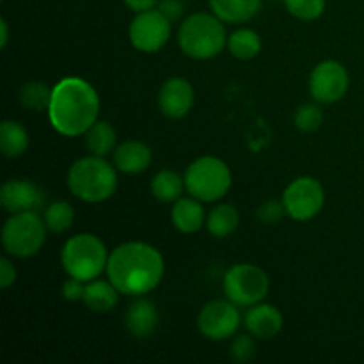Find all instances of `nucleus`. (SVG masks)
<instances>
[{
  "mask_svg": "<svg viewBox=\"0 0 364 364\" xmlns=\"http://www.w3.org/2000/svg\"><path fill=\"white\" fill-rule=\"evenodd\" d=\"M20 102L25 109L34 110V112L48 110L50 102H52V89L41 82H28L21 87Z\"/></svg>",
  "mask_w": 364,
  "mask_h": 364,
  "instance_id": "obj_27",
  "label": "nucleus"
},
{
  "mask_svg": "<svg viewBox=\"0 0 364 364\" xmlns=\"http://www.w3.org/2000/svg\"><path fill=\"white\" fill-rule=\"evenodd\" d=\"M117 134L114 130V127L107 121H96L87 132H85V142H87V148L92 155L105 156L116 146Z\"/></svg>",
  "mask_w": 364,
  "mask_h": 364,
  "instance_id": "obj_25",
  "label": "nucleus"
},
{
  "mask_svg": "<svg viewBox=\"0 0 364 364\" xmlns=\"http://www.w3.org/2000/svg\"><path fill=\"white\" fill-rule=\"evenodd\" d=\"M284 215H287V208H284L283 199L281 201L270 199L263 203L258 210V217L263 224H277Z\"/></svg>",
  "mask_w": 364,
  "mask_h": 364,
  "instance_id": "obj_31",
  "label": "nucleus"
},
{
  "mask_svg": "<svg viewBox=\"0 0 364 364\" xmlns=\"http://www.w3.org/2000/svg\"><path fill=\"white\" fill-rule=\"evenodd\" d=\"M43 219H45L48 231H52V233H64V231H68L73 226L75 210L68 201L50 203L45 208Z\"/></svg>",
  "mask_w": 364,
  "mask_h": 364,
  "instance_id": "obj_26",
  "label": "nucleus"
},
{
  "mask_svg": "<svg viewBox=\"0 0 364 364\" xmlns=\"http://www.w3.org/2000/svg\"><path fill=\"white\" fill-rule=\"evenodd\" d=\"M0 28H2V39H0V46H6L7 45V39H9V31H7V21L4 20H0Z\"/></svg>",
  "mask_w": 364,
  "mask_h": 364,
  "instance_id": "obj_36",
  "label": "nucleus"
},
{
  "mask_svg": "<svg viewBox=\"0 0 364 364\" xmlns=\"http://www.w3.org/2000/svg\"><path fill=\"white\" fill-rule=\"evenodd\" d=\"M159 9L162 11L171 21L178 20V18L181 16V13H183V6H181L180 0H162Z\"/></svg>",
  "mask_w": 364,
  "mask_h": 364,
  "instance_id": "obj_34",
  "label": "nucleus"
},
{
  "mask_svg": "<svg viewBox=\"0 0 364 364\" xmlns=\"http://www.w3.org/2000/svg\"><path fill=\"white\" fill-rule=\"evenodd\" d=\"M134 48L144 53H155L166 46L171 38V20L160 9H148L137 13L128 28Z\"/></svg>",
  "mask_w": 364,
  "mask_h": 364,
  "instance_id": "obj_10",
  "label": "nucleus"
},
{
  "mask_svg": "<svg viewBox=\"0 0 364 364\" xmlns=\"http://www.w3.org/2000/svg\"><path fill=\"white\" fill-rule=\"evenodd\" d=\"M212 13L224 23H244L262 9V0H210Z\"/></svg>",
  "mask_w": 364,
  "mask_h": 364,
  "instance_id": "obj_19",
  "label": "nucleus"
},
{
  "mask_svg": "<svg viewBox=\"0 0 364 364\" xmlns=\"http://www.w3.org/2000/svg\"><path fill=\"white\" fill-rule=\"evenodd\" d=\"M68 188L80 201H107L117 191L116 169L103 156H84L68 171Z\"/></svg>",
  "mask_w": 364,
  "mask_h": 364,
  "instance_id": "obj_3",
  "label": "nucleus"
},
{
  "mask_svg": "<svg viewBox=\"0 0 364 364\" xmlns=\"http://www.w3.org/2000/svg\"><path fill=\"white\" fill-rule=\"evenodd\" d=\"M84 304L95 313H107L116 308L119 301V291L110 281L92 279L85 283L84 291Z\"/></svg>",
  "mask_w": 364,
  "mask_h": 364,
  "instance_id": "obj_20",
  "label": "nucleus"
},
{
  "mask_svg": "<svg viewBox=\"0 0 364 364\" xmlns=\"http://www.w3.org/2000/svg\"><path fill=\"white\" fill-rule=\"evenodd\" d=\"M100 116V96L87 80L64 77L53 85L48 119L63 137L84 135Z\"/></svg>",
  "mask_w": 364,
  "mask_h": 364,
  "instance_id": "obj_2",
  "label": "nucleus"
},
{
  "mask_svg": "<svg viewBox=\"0 0 364 364\" xmlns=\"http://www.w3.org/2000/svg\"><path fill=\"white\" fill-rule=\"evenodd\" d=\"M295 127L301 132H316L323 123V112L318 105L315 103H304L302 107H299L297 112L294 116Z\"/></svg>",
  "mask_w": 364,
  "mask_h": 364,
  "instance_id": "obj_29",
  "label": "nucleus"
},
{
  "mask_svg": "<svg viewBox=\"0 0 364 364\" xmlns=\"http://www.w3.org/2000/svg\"><path fill=\"white\" fill-rule=\"evenodd\" d=\"M107 247L96 235L78 233L68 238L60 251V263L68 277H75L84 283L98 279L109 263Z\"/></svg>",
  "mask_w": 364,
  "mask_h": 364,
  "instance_id": "obj_5",
  "label": "nucleus"
},
{
  "mask_svg": "<svg viewBox=\"0 0 364 364\" xmlns=\"http://www.w3.org/2000/svg\"><path fill=\"white\" fill-rule=\"evenodd\" d=\"M231 181L230 167L217 156H201L185 171V188L192 198L203 203L223 199L231 188Z\"/></svg>",
  "mask_w": 364,
  "mask_h": 364,
  "instance_id": "obj_6",
  "label": "nucleus"
},
{
  "mask_svg": "<svg viewBox=\"0 0 364 364\" xmlns=\"http://www.w3.org/2000/svg\"><path fill=\"white\" fill-rule=\"evenodd\" d=\"M244 323L256 340H270L281 333L284 320L276 306L258 302L245 313Z\"/></svg>",
  "mask_w": 364,
  "mask_h": 364,
  "instance_id": "obj_15",
  "label": "nucleus"
},
{
  "mask_svg": "<svg viewBox=\"0 0 364 364\" xmlns=\"http://www.w3.org/2000/svg\"><path fill=\"white\" fill-rule=\"evenodd\" d=\"M0 205L9 213L38 212L45 205V192L28 180H9L0 188Z\"/></svg>",
  "mask_w": 364,
  "mask_h": 364,
  "instance_id": "obj_13",
  "label": "nucleus"
},
{
  "mask_svg": "<svg viewBox=\"0 0 364 364\" xmlns=\"http://www.w3.org/2000/svg\"><path fill=\"white\" fill-rule=\"evenodd\" d=\"M16 281V269L7 258L0 259V288H9Z\"/></svg>",
  "mask_w": 364,
  "mask_h": 364,
  "instance_id": "obj_33",
  "label": "nucleus"
},
{
  "mask_svg": "<svg viewBox=\"0 0 364 364\" xmlns=\"http://www.w3.org/2000/svg\"><path fill=\"white\" fill-rule=\"evenodd\" d=\"M28 148V132L18 121L6 119L0 124V149L7 159L23 155Z\"/></svg>",
  "mask_w": 364,
  "mask_h": 364,
  "instance_id": "obj_23",
  "label": "nucleus"
},
{
  "mask_svg": "<svg viewBox=\"0 0 364 364\" xmlns=\"http://www.w3.org/2000/svg\"><path fill=\"white\" fill-rule=\"evenodd\" d=\"M242 318L238 306L231 301H212L199 311V333L212 341H223L235 336Z\"/></svg>",
  "mask_w": 364,
  "mask_h": 364,
  "instance_id": "obj_12",
  "label": "nucleus"
},
{
  "mask_svg": "<svg viewBox=\"0 0 364 364\" xmlns=\"http://www.w3.org/2000/svg\"><path fill=\"white\" fill-rule=\"evenodd\" d=\"M159 326V309L149 299H137L124 315V327L137 340H146Z\"/></svg>",
  "mask_w": 364,
  "mask_h": 364,
  "instance_id": "obj_16",
  "label": "nucleus"
},
{
  "mask_svg": "<svg viewBox=\"0 0 364 364\" xmlns=\"http://www.w3.org/2000/svg\"><path fill=\"white\" fill-rule=\"evenodd\" d=\"M151 162V148L141 141H127L114 149V166L124 174L144 173Z\"/></svg>",
  "mask_w": 364,
  "mask_h": 364,
  "instance_id": "obj_17",
  "label": "nucleus"
},
{
  "mask_svg": "<svg viewBox=\"0 0 364 364\" xmlns=\"http://www.w3.org/2000/svg\"><path fill=\"white\" fill-rule=\"evenodd\" d=\"M228 50L240 60L255 59L262 52V38L252 28H238L228 38Z\"/></svg>",
  "mask_w": 364,
  "mask_h": 364,
  "instance_id": "obj_24",
  "label": "nucleus"
},
{
  "mask_svg": "<svg viewBox=\"0 0 364 364\" xmlns=\"http://www.w3.org/2000/svg\"><path fill=\"white\" fill-rule=\"evenodd\" d=\"M46 230L38 212L13 213L2 228L4 251L14 258H32L45 245Z\"/></svg>",
  "mask_w": 364,
  "mask_h": 364,
  "instance_id": "obj_7",
  "label": "nucleus"
},
{
  "mask_svg": "<svg viewBox=\"0 0 364 364\" xmlns=\"http://www.w3.org/2000/svg\"><path fill=\"white\" fill-rule=\"evenodd\" d=\"M283 203L290 219L306 223L322 212L326 192L316 178L301 176L288 185L283 194Z\"/></svg>",
  "mask_w": 364,
  "mask_h": 364,
  "instance_id": "obj_9",
  "label": "nucleus"
},
{
  "mask_svg": "<svg viewBox=\"0 0 364 364\" xmlns=\"http://www.w3.org/2000/svg\"><path fill=\"white\" fill-rule=\"evenodd\" d=\"M194 87L183 77H173L162 84L159 91V107L169 119H181L194 107Z\"/></svg>",
  "mask_w": 364,
  "mask_h": 364,
  "instance_id": "obj_14",
  "label": "nucleus"
},
{
  "mask_svg": "<svg viewBox=\"0 0 364 364\" xmlns=\"http://www.w3.org/2000/svg\"><path fill=\"white\" fill-rule=\"evenodd\" d=\"M178 45L192 59L206 60L217 57L228 45L224 21L215 14H191L178 31Z\"/></svg>",
  "mask_w": 364,
  "mask_h": 364,
  "instance_id": "obj_4",
  "label": "nucleus"
},
{
  "mask_svg": "<svg viewBox=\"0 0 364 364\" xmlns=\"http://www.w3.org/2000/svg\"><path fill=\"white\" fill-rule=\"evenodd\" d=\"M348 73L345 66L338 60H322L313 68L309 75V92L318 103H336L347 95Z\"/></svg>",
  "mask_w": 364,
  "mask_h": 364,
  "instance_id": "obj_11",
  "label": "nucleus"
},
{
  "mask_svg": "<svg viewBox=\"0 0 364 364\" xmlns=\"http://www.w3.org/2000/svg\"><path fill=\"white\" fill-rule=\"evenodd\" d=\"M228 301L238 308H251L267 297L270 290V279L267 272L252 263H238L226 272L223 281Z\"/></svg>",
  "mask_w": 364,
  "mask_h": 364,
  "instance_id": "obj_8",
  "label": "nucleus"
},
{
  "mask_svg": "<svg viewBox=\"0 0 364 364\" xmlns=\"http://www.w3.org/2000/svg\"><path fill=\"white\" fill-rule=\"evenodd\" d=\"M231 358L237 363H247L256 355V343L255 336L249 334H238L231 343Z\"/></svg>",
  "mask_w": 364,
  "mask_h": 364,
  "instance_id": "obj_30",
  "label": "nucleus"
},
{
  "mask_svg": "<svg viewBox=\"0 0 364 364\" xmlns=\"http://www.w3.org/2000/svg\"><path fill=\"white\" fill-rule=\"evenodd\" d=\"M85 291V283L80 279H75V277H70L66 283L63 284V297L70 302H77L84 299Z\"/></svg>",
  "mask_w": 364,
  "mask_h": 364,
  "instance_id": "obj_32",
  "label": "nucleus"
},
{
  "mask_svg": "<svg viewBox=\"0 0 364 364\" xmlns=\"http://www.w3.org/2000/svg\"><path fill=\"white\" fill-rule=\"evenodd\" d=\"M238 224H240V213L233 205H228V203L212 208V212L206 217L208 233L215 238L231 237L237 231Z\"/></svg>",
  "mask_w": 364,
  "mask_h": 364,
  "instance_id": "obj_21",
  "label": "nucleus"
},
{
  "mask_svg": "<svg viewBox=\"0 0 364 364\" xmlns=\"http://www.w3.org/2000/svg\"><path fill=\"white\" fill-rule=\"evenodd\" d=\"M153 198L160 203H174L181 198L185 188V178H181L176 171L162 169L153 176L151 185Z\"/></svg>",
  "mask_w": 364,
  "mask_h": 364,
  "instance_id": "obj_22",
  "label": "nucleus"
},
{
  "mask_svg": "<svg viewBox=\"0 0 364 364\" xmlns=\"http://www.w3.org/2000/svg\"><path fill=\"white\" fill-rule=\"evenodd\" d=\"M123 2L127 4L132 11H135V13H142V11L153 9L159 0H123Z\"/></svg>",
  "mask_w": 364,
  "mask_h": 364,
  "instance_id": "obj_35",
  "label": "nucleus"
},
{
  "mask_svg": "<svg viewBox=\"0 0 364 364\" xmlns=\"http://www.w3.org/2000/svg\"><path fill=\"white\" fill-rule=\"evenodd\" d=\"M203 201L196 198H180L174 201L173 210H171V220L174 228L183 235L198 233L206 224L205 208L201 205Z\"/></svg>",
  "mask_w": 364,
  "mask_h": 364,
  "instance_id": "obj_18",
  "label": "nucleus"
},
{
  "mask_svg": "<svg viewBox=\"0 0 364 364\" xmlns=\"http://www.w3.org/2000/svg\"><path fill=\"white\" fill-rule=\"evenodd\" d=\"M291 16L302 21L318 20L326 11V0H283Z\"/></svg>",
  "mask_w": 364,
  "mask_h": 364,
  "instance_id": "obj_28",
  "label": "nucleus"
},
{
  "mask_svg": "<svg viewBox=\"0 0 364 364\" xmlns=\"http://www.w3.org/2000/svg\"><path fill=\"white\" fill-rule=\"evenodd\" d=\"M166 265L159 249L144 242H127L114 249L107 263L109 281L121 295L144 297L162 281Z\"/></svg>",
  "mask_w": 364,
  "mask_h": 364,
  "instance_id": "obj_1",
  "label": "nucleus"
}]
</instances>
